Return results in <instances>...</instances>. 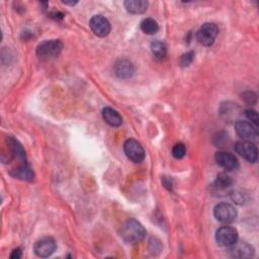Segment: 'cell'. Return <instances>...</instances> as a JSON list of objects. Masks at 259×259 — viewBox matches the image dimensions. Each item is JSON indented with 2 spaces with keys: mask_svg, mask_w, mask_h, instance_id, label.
Returning <instances> with one entry per match:
<instances>
[{
  "mask_svg": "<svg viewBox=\"0 0 259 259\" xmlns=\"http://www.w3.org/2000/svg\"><path fill=\"white\" fill-rule=\"evenodd\" d=\"M121 236L123 240L131 244L142 242L146 237V230L143 225L135 219H128L122 226Z\"/></svg>",
  "mask_w": 259,
  "mask_h": 259,
  "instance_id": "obj_1",
  "label": "cell"
},
{
  "mask_svg": "<svg viewBox=\"0 0 259 259\" xmlns=\"http://www.w3.org/2000/svg\"><path fill=\"white\" fill-rule=\"evenodd\" d=\"M63 44L60 39H47L41 41L36 48V55L40 60H50L60 55Z\"/></svg>",
  "mask_w": 259,
  "mask_h": 259,
  "instance_id": "obj_2",
  "label": "cell"
},
{
  "mask_svg": "<svg viewBox=\"0 0 259 259\" xmlns=\"http://www.w3.org/2000/svg\"><path fill=\"white\" fill-rule=\"evenodd\" d=\"M219 28L214 23L206 22L202 24L196 32V38L204 47H210L218 35Z\"/></svg>",
  "mask_w": 259,
  "mask_h": 259,
  "instance_id": "obj_3",
  "label": "cell"
},
{
  "mask_svg": "<svg viewBox=\"0 0 259 259\" xmlns=\"http://www.w3.org/2000/svg\"><path fill=\"white\" fill-rule=\"evenodd\" d=\"M213 215L220 223L223 224H231L237 218L236 208L227 202L219 203L213 208Z\"/></svg>",
  "mask_w": 259,
  "mask_h": 259,
  "instance_id": "obj_4",
  "label": "cell"
},
{
  "mask_svg": "<svg viewBox=\"0 0 259 259\" xmlns=\"http://www.w3.org/2000/svg\"><path fill=\"white\" fill-rule=\"evenodd\" d=\"M215 241L222 247H230L238 241V232L235 228L224 226L217 230Z\"/></svg>",
  "mask_w": 259,
  "mask_h": 259,
  "instance_id": "obj_5",
  "label": "cell"
},
{
  "mask_svg": "<svg viewBox=\"0 0 259 259\" xmlns=\"http://www.w3.org/2000/svg\"><path fill=\"white\" fill-rule=\"evenodd\" d=\"M123 151H124L126 157L135 163L142 162L146 156L145 150L142 147V145L134 139H128L124 142Z\"/></svg>",
  "mask_w": 259,
  "mask_h": 259,
  "instance_id": "obj_6",
  "label": "cell"
},
{
  "mask_svg": "<svg viewBox=\"0 0 259 259\" xmlns=\"http://www.w3.org/2000/svg\"><path fill=\"white\" fill-rule=\"evenodd\" d=\"M235 151L250 163H256L258 160L257 147L250 141H239L235 144Z\"/></svg>",
  "mask_w": 259,
  "mask_h": 259,
  "instance_id": "obj_7",
  "label": "cell"
},
{
  "mask_svg": "<svg viewBox=\"0 0 259 259\" xmlns=\"http://www.w3.org/2000/svg\"><path fill=\"white\" fill-rule=\"evenodd\" d=\"M237 135L244 141H254L258 138V130L255 124L247 120H238L235 123Z\"/></svg>",
  "mask_w": 259,
  "mask_h": 259,
  "instance_id": "obj_8",
  "label": "cell"
},
{
  "mask_svg": "<svg viewBox=\"0 0 259 259\" xmlns=\"http://www.w3.org/2000/svg\"><path fill=\"white\" fill-rule=\"evenodd\" d=\"M57 249V244L55 240L51 237H45L40 240H38L34 246L33 251L36 256L41 258L50 257Z\"/></svg>",
  "mask_w": 259,
  "mask_h": 259,
  "instance_id": "obj_9",
  "label": "cell"
},
{
  "mask_svg": "<svg viewBox=\"0 0 259 259\" xmlns=\"http://www.w3.org/2000/svg\"><path fill=\"white\" fill-rule=\"evenodd\" d=\"M91 30L99 37H104L110 32L111 26L109 21L102 15H94L89 21Z\"/></svg>",
  "mask_w": 259,
  "mask_h": 259,
  "instance_id": "obj_10",
  "label": "cell"
},
{
  "mask_svg": "<svg viewBox=\"0 0 259 259\" xmlns=\"http://www.w3.org/2000/svg\"><path fill=\"white\" fill-rule=\"evenodd\" d=\"M214 159H215L217 163L221 167H223L225 170L233 171V170L238 169V167H239L238 159L235 157V155H233L229 152H224V151L217 152Z\"/></svg>",
  "mask_w": 259,
  "mask_h": 259,
  "instance_id": "obj_11",
  "label": "cell"
},
{
  "mask_svg": "<svg viewBox=\"0 0 259 259\" xmlns=\"http://www.w3.org/2000/svg\"><path fill=\"white\" fill-rule=\"evenodd\" d=\"M135 68L131 61L120 59L115 62L113 66V73L119 79H128L134 75Z\"/></svg>",
  "mask_w": 259,
  "mask_h": 259,
  "instance_id": "obj_12",
  "label": "cell"
},
{
  "mask_svg": "<svg viewBox=\"0 0 259 259\" xmlns=\"http://www.w3.org/2000/svg\"><path fill=\"white\" fill-rule=\"evenodd\" d=\"M232 257L235 258H250L254 255V248L245 242H236L228 247Z\"/></svg>",
  "mask_w": 259,
  "mask_h": 259,
  "instance_id": "obj_13",
  "label": "cell"
},
{
  "mask_svg": "<svg viewBox=\"0 0 259 259\" xmlns=\"http://www.w3.org/2000/svg\"><path fill=\"white\" fill-rule=\"evenodd\" d=\"M102 117L104 121L110 126H119L122 123V117L115 109L111 107H104L102 109Z\"/></svg>",
  "mask_w": 259,
  "mask_h": 259,
  "instance_id": "obj_14",
  "label": "cell"
},
{
  "mask_svg": "<svg viewBox=\"0 0 259 259\" xmlns=\"http://www.w3.org/2000/svg\"><path fill=\"white\" fill-rule=\"evenodd\" d=\"M148 1L146 0H126L123 2L125 9L132 14H142L148 8Z\"/></svg>",
  "mask_w": 259,
  "mask_h": 259,
  "instance_id": "obj_15",
  "label": "cell"
},
{
  "mask_svg": "<svg viewBox=\"0 0 259 259\" xmlns=\"http://www.w3.org/2000/svg\"><path fill=\"white\" fill-rule=\"evenodd\" d=\"M151 52L157 60H162L167 55V47L161 40H154L151 42Z\"/></svg>",
  "mask_w": 259,
  "mask_h": 259,
  "instance_id": "obj_16",
  "label": "cell"
},
{
  "mask_svg": "<svg viewBox=\"0 0 259 259\" xmlns=\"http://www.w3.org/2000/svg\"><path fill=\"white\" fill-rule=\"evenodd\" d=\"M141 29L144 33L149 34V35H153V34H156L158 32L159 25H158V23L155 19L145 18L141 22Z\"/></svg>",
  "mask_w": 259,
  "mask_h": 259,
  "instance_id": "obj_17",
  "label": "cell"
},
{
  "mask_svg": "<svg viewBox=\"0 0 259 259\" xmlns=\"http://www.w3.org/2000/svg\"><path fill=\"white\" fill-rule=\"evenodd\" d=\"M231 185H232V179L230 176H228L225 173H220L213 182V186L220 190H225L229 188Z\"/></svg>",
  "mask_w": 259,
  "mask_h": 259,
  "instance_id": "obj_18",
  "label": "cell"
},
{
  "mask_svg": "<svg viewBox=\"0 0 259 259\" xmlns=\"http://www.w3.org/2000/svg\"><path fill=\"white\" fill-rule=\"evenodd\" d=\"M186 154V148L182 143L175 144L172 148V156L175 159H182Z\"/></svg>",
  "mask_w": 259,
  "mask_h": 259,
  "instance_id": "obj_19",
  "label": "cell"
},
{
  "mask_svg": "<svg viewBox=\"0 0 259 259\" xmlns=\"http://www.w3.org/2000/svg\"><path fill=\"white\" fill-rule=\"evenodd\" d=\"M194 58V53L193 52H187L185 54H183L180 58V64L182 67H187L189 66Z\"/></svg>",
  "mask_w": 259,
  "mask_h": 259,
  "instance_id": "obj_20",
  "label": "cell"
},
{
  "mask_svg": "<svg viewBox=\"0 0 259 259\" xmlns=\"http://www.w3.org/2000/svg\"><path fill=\"white\" fill-rule=\"evenodd\" d=\"M245 115H246V117H247L249 120H251L256 126L258 125V123H259V118H258V113H257L256 110H254V109H247V110H245Z\"/></svg>",
  "mask_w": 259,
  "mask_h": 259,
  "instance_id": "obj_21",
  "label": "cell"
},
{
  "mask_svg": "<svg viewBox=\"0 0 259 259\" xmlns=\"http://www.w3.org/2000/svg\"><path fill=\"white\" fill-rule=\"evenodd\" d=\"M242 98L244 99V101L248 104H253L256 102L257 99V95L253 92V91H246L242 94Z\"/></svg>",
  "mask_w": 259,
  "mask_h": 259,
  "instance_id": "obj_22",
  "label": "cell"
},
{
  "mask_svg": "<svg viewBox=\"0 0 259 259\" xmlns=\"http://www.w3.org/2000/svg\"><path fill=\"white\" fill-rule=\"evenodd\" d=\"M162 182H163V185H164L168 190H172L173 183H172V179H171V178H169V177H163V178H162Z\"/></svg>",
  "mask_w": 259,
  "mask_h": 259,
  "instance_id": "obj_23",
  "label": "cell"
},
{
  "mask_svg": "<svg viewBox=\"0 0 259 259\" xmlns=\"http://www.w3.org/2000/svg\"><path fill=\"white\" fill-rule=\"evenodd\" d=\"M22 255V252H21V249L20 248H17V249H14L12 251V253L10 254V258L11 259H19Z\"/></svg>",
  "mask_w": 259,
  "mask_h": 259,
  "instance_id": "obj_24",
  "label": "cell"
}]
</instances>
